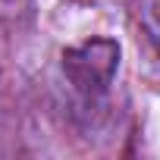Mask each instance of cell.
Here are the masks:
<instances>
[{
  "label": "cell",
  "instance_id": "6da1fadb",
  "mask_svg": "<svg viewBox=\"0 0 160 160\" xmlns=\"http://www.w3.org/2000/svg\"><path fill=\"white\" fill-rule=\"evenodd\" d=\"M116 69H119V44L110 38H88L63 50V75L69 88L88 104L101 101L110 91Z\"/></svg>",
  "mask_w": 160,
  "mask_h": 160
},
{
  "label": "cell",
  "instance_id": "7a4b0ae2",
  "mask_svg": "<svg viewBox=\"0 0 160 160\" xmlns=\"http://www.w3.org/2000/svg\"><path fill=\"white\" fill-rule=\"evenodd\" d=\"M35 0H0V28H19L32 19Z\"/></svg>",
  "mask_w": 160,
  "mask_h": 160
},
{
  "label": "cell",
  "instance_id": "3957f363",
  "mask_svg": "<svg viewBox=\"0 0 160 160\" xmlns=\"http://www.w3.org/2000/svg\"><path fill=\"white\" fill-rule=\"evenodd\" d=\"M141 25L148 41L160 53V0H141Z\"/></svg>",
  "mask_w": 160,
  "mask_h": 160
}]
</instances>
